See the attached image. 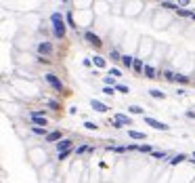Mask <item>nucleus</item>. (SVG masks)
Segmentation results:
<instances>
[{
  "mask_svg": "<svg viewBox=\"0 0 195 183\" xmlns=\"http://www.w3.org/2000/svg\"><path fill=\"white\" fill-rule=\"evenodd\" d=\"M52 23H55V34L61 38V36L65 34V23H63V17H61L59 13H55V15H52Z\"/></svg>",
  "mask_w": 195,
  "mask_h": 183,
  "instance_id": "nucleus-1",
  "label": "nucleus"
},
{
  "mask_svg": "<svg viewBox=\"0 0 195 183\" xmlns=\"http://www.w3.org/2000/svg\"><path fill=\"white\" fill-rule=\"evenodd\" d=\"M122 124H128V126H130V118H128V116H124V114H118V116L113 118V122H111V126H115V129H120Z\"/></svg>",
  "mask_w": 195,
  "mask_h": 183,
  "instance_id": "nucleus-2",
  "label": "nucleus"
},
{
  "mask_svg": "<svg viewBox=\"0 0 195 183\" xmlns=\"http://www.w3.org/2000/svg\"><path fill=\"white\" fill-rule=\"evenodd\" d=\"M145 122L149 126L157 129V131H168V124H164V122H159V120H155V118H145Z\"/></svg>",
  "mask_w": 195,
  "mask_h": 183,
  "instance_id": "nucleus-3",
  "label": "nucleus"
},
{
  "mask_svg": "<svg viewBox=\"0 0 195 183\" xmlns=\"http://www.w3.org/2000/svg\"><path fill=\"white\" fill-rule=\"evenodd\" d=\"M30 116H32V122H34V124H38V126H46V118H44L40 112H32Z\"/></svg>",
  "mask_w": 195,
  "mask_h": 183,
  "instance_id": "nucleus-4",
  "label": "nucleus"
},
{
  "mask_svg": "<svg viewBox=\"0 0 195 183\" xmlns=\"http://www.w3.org/2000/svg\"><path fill=\"white\" fill-rule=\"evenodd\" d=\"M46 82H49V84L52 87V89H57V91H61V89H63L61 80H59V78L55 76V74H49V76H46Z\"/></svg>",
  "mask_w": 195,
  "mask_h": 183,
  "instance_id": "nucleus-5",
  "label": "nucleus"
},
{
  "mask_svg": "<svg viewBox=\"0 0 195 183\" xmlns=\"http://www.w3.org/2000/svg\"><path fill=\"white\" fill-rule=\"evenodd\" d=\"M69 147H71V141H69V139H61V141L57 143V149H59V154H63V152H69Z\"/></svg>",
  "mask_w": 195,
  "mask_h": 183,
  "instance_id": "nucleus-6",
  "label": "nucleus"
},
{
  "mask_svg": "<svg viewBox=\"0 0 195 183\" xmlns=\"http://www.w3.org/2000/svg\"><path fill=\"white\" fill-rule=\"evenodd\" d=\"M90 105H93V109H97V112H107V109H109L105 103H101V101H97V99H93Z\"/></svg>",
  "mask_w": 195,
  "mask_h": 183,
  "instance_id": "nucleus-7",
  "label": "nucleus"
},
{
  "mask_svg": "<svg viewBox=\"0 0 195 183\" xmlns=\"http://www.w3.org/2000/svg\"><path fill=\"white\" fill-rule=\"evenodd\" d=\"M84 36H86V40H88V42H93V44H95V46H99V44H101V40H99V36H95L93 32H86Z\"/></svg>",
  "mask_w": 195,
  "mask_h": 183,
  "instance_id": "nucleus-8",
  "label": "nucleus"
},
{
  "mask_svg": "<svg viewBox=\"0 0 195 183\" xmlns=\"http://www.w3.org/2000/svg\"><path fill=\"white\" fill-rule=\"evenodd\" d=\"M38 51H40V53H42V55H49L50 51H52V46H50L49 42H42V44L38 46Z\"/></svg>",
  "mask_w": 195,
  "mask_h": 183,
  "instance_id": "nucleus-9",
  "label": "nucleus"
},
{
  "mask_svg": "<svg viewBox=\"0 0 195 183\" xmlns=\"http://www.w3.org/2000/svg\"><path fill=\"white\" fill-rule=\"evenodd\" d=\"M59 139H61V133H59V131H52V133L46 135V141H59Z\"/></svg>",
  "mask_w": 195,
  "mask_h": 183,
  "instance_id": "nucleus-10",
  "label": "nucleus"
},
{
  "mask_svg": "<svg viewBox=\"0 0 195 183\" xmlns=\"http://www.w3.org/2000/svg\"><path fill=\"white\" fill-rule=\"evenodd\" d=\"M143 72H145L147 78H157V76H155V70H153L151 65H145V70H143Z\"/></svg>",
  "mask_w": 195,
  "mask_h": 183,
  "instance_id": "nucleus-11",
  "label": "nucleus"
},
{
  "mask_svg": "<svg viewBox=\"0 0 195 183\" xmlns=\"http://www.w3.org/2000/svg\"><path fill=\"white\" fill-rule=\"evenodd\" d=\"M122 63H124V65H126V67H132V65H134V59H132V57H128V55H126V57H122Z\"/></svg>",
  "mask_w": 195,
  "mask_h": 183,
  "instance_id": "nucleus-12",
  "label": "nucleus"
},
{
  "mask_svg": "<svg viewBox=\"0 0 195 183\" xmlns=\"http://www.w3.org/2000/svg\"><path fill=\"white\" fill-rule=\"evenodd\" d=\"M132 70L134 72H143L145 67H143V63H141V59H134V65H132Z\"/></svg>",
  "mask_w": 195,
  "mask_h": 183,
  "instance_id": "nucleus-13",
  "label": "nucleus"
},
{
  "mask_svg": "<svg viewBox=\"0 0 195 183\" xmlns=\"http://www.w3.org/2000/svg\"><path fill=\"white\" fill-rule=\"evenodd\" d=\"M176 13H178V15H185V17H193V19H195V13H191V11H187V8H178Z\"/></svg>",
  "mask_w": 195,
  "mask_h": 183,
  "instance_id": "nucleus-14",
  "label": "nucleus"
},
{
  "mask_svg": "<svg viewBox=\"0 0 195 183\" xmlns=\"http://www.w3.org/2000/svg\"><path fill=\"white\" fill-rule=\"evenodd\" d=\"M128 135H130L132 139H145V135H143V133H139V131H128Z\"/></svg>",
  "mask_w": 195,
  "mask_h": 183,
  "instance_id": "nucleus-15",
  "label": "nucleus"
},
{
  "mask_svg": "<svg viewBox=\"0 0 195 183\" xmlns=\"http://www.w3.org/2000/svg\"><path fill=\"white\" fill-rule=\"evenodd\" d=\"M162 6H164V8H174V11H178V4H172V2H162Z\"/></svg>",
  "mask_w": 195,
  "mask_h": 183,
  "instance_id": "nucleus-16",
  "label": "nucleus"
},
{
  "mask_svg": "<svg viewBox=\"0 0 195 183\" xmlns=\"http://www.w3.org/2000/svg\"><path fill=\"white\" fill-rule=\"evenodd\" d=\"M115 89H118L120 93H130V89H128L126 84H115Z\"/></svg>",
  "mask_w": 195,
  "mask_h": 183,
  "instance_id": "nucleus-17",
  "label": "nucleus"
},
{
  "mask_svg": "<svg viewBox=\"0 0 195 183\" xmlns=\"http://www.w3.org/2000/svg\"><path fill=\"white\" fill-rule=\"evenodd\" d=\"M128 109H130L132 114H141V112H143V107H139V105H130Z\"/></svg>",
  "mask_w": 195,
  "mask_h": 183,
  "instance_id": "nucleus-18",
  "label": "nucleus"
},
{
  "mask_svg": "<svg viewBox=\"0 0 195 183\" xmlns=\"http://www.w3.org/2000/svg\"><path fill=\"white\" fill-rule=\"evenodd\" d=\"M181 160H185V154H178V156H174V158H172V164H178Z\"/></svg>",
  "mask_w": 195,
  "mask_h": 183,
  "instance_id": "nucleus-19",
  "label": "nucleus"
},
{
  "mask_svg": "<svg viewBox=\"0 0 195 183\" xmlns=\"http://www.w3.org/2000/svg\"><path fill=\"white\" fill-rule=\"evenodd\" d=\"M95 63H97L99 67H105V59L103 57H95Z\"/></svg>",
  "mask_w": 195,
  "mask_h": 183,
  "instance_id": "nucleus-20",
  "label": "nucleus"
},
{
  "mask_svg": "<svg viewBox=\"0 0 195 183\" xmlns=\"http://www.w3.org/2000/svg\"><path fill=\"white\" fill-rule=\"evenodd\" d=\"M137 149H141V152H151V154H153V149H151V145H139Z\"/></svg>",
  "mask_w": 195,
  "mask_h": 183,
  "instance_id": "nucleus-21",
  "label": "nucleus"
},
{
  "mask_svg": "<svg viewBox=\"0 0 195 183\" xmlns=\"http://www.w3.org/2000/svg\"><path fill=\"white\" fill-rule=\"evenodd\" d=\"M149 93H151L153 97H164V93H162V91H157V89H151Z\"/></svg>",
  "mask_w": 195,
  "mask_h": 183,
  "instance_id": "nucleus-22",
  "label": "nucleus"
},
{
  "mask_svg": "<svg viewBox=\"0 0 195 183\" xmlns=\"http://www.w3.org/2000/svg\"><path fill=\"white\" fill-rule=\"evenodd\" d=\"M84 126H86L88 131H95V129H97V124H95V122H84Z\"/></svg>",
  "mask_w": 195,
  "mask_h": 183,
  "instance_id": "nucleus-23",
  "label": "nucleus"
},
{
  "mask_svg": "<svg viewBox=\"0 0 195 183\" xmlns=\"http://www.w3.org/2000/svg\"><path fill=\"white\" fill-rule=\"evenodd\" d=\"M164 78H166V80H174L176 76H174V74H170V72H166V74H164Z\"/></svg>",
  "mask_w": 195,
  "mask_h": 183,
  "instance_id": "nucleus-24",
  "label": "nucleus"
},
{
  "mask_svg": "<svg viewBox=\"0 0 195 183\" xmlns=\"http://www.w3.org/2000/svg\"><path fill=\"white\" fill-rule=\"evenodd\" d=\"M67 23L74 25V17H71V13H67ZM74 28H76V25H74Z\"/></svg>",
  "mask_w": 195,
  "mask_h": 183,
  "instance_id": "nucleus-25",
  "label": "nucleus"
},
{
  "mask_svg": "<svg viewBox=\"0 0 195 183\" xmlns=\"http://www.w3.org/2000/svg\"><path fill=\"white\" fill-rule=\"evenodd\" d=\"M111 59H122V57H120V53H118V51H111Z\"/></svg>",
  "mask_w": 195,
  "mask_h": 183,
  "instance_id": "nucleus-26",
  "label": "nucleus"
},
{
  "mask_svg": "<svg viewBox=\"0 0 195 183\" xmlns=\"http://www.w3.org/2000/svg\"><path fill=\"white\" fill-rule=\"evenodd\" d=\"M34 133H38V135H44V129H40V126H34Z\"/></svg>",
  "mask_w": 195,
  "mask_h": 183,
  "instance_id": "nucleus-27",
  "label": "nucleus"
},
{
  "mask_svg": "<svg viewBox=\"0 0 195 183\" xmlns=\"http://www.w3.org/2000/svg\"><path fill=\"white\" fill-rule=\"evenodd\" d=\"M153 156H155V158H166V154H164V152H153Z\"/></svg>",
  "mask_w": 195,
  "mask_h": 183,
  "instance_id": "nucleus-28",
  "label": "nucleus"
},
{
  "mask_svg": "<svg viewBox=\"0 0 195 183\" xmlns=\"http://www.w3.org/2000/svg\"><path fill=\"white\" fill-rule=\"evenodd\" d=\"M103 93H105V95H111V93H113V87H105V91Z\"/></svg>",
  "mask_w": 195,
  "mask_h": 183,
  "instance_id": "nucleus-29",
  "label": "nucleus"
},
{
  "mask_svg": "<svg viewBox=\"0 0 195 183\" xmlns=\"http://www.w3.org/2000/svg\"><path fill=\"white\" fill-rule=\"evenodd\" d=\"M176 80H178V82H187L189 78H187V76H176Z\"/></svg>",
  "mask_w": 195,
  "mask_h": 183,
  "instance_id": "nucleus-30",
  "label": "nucleus"
},
{
  "mask_svg": "<svg viewBox=\"0 0 195 183\" xmlns=\"http://www.w3.org/2000/svg\"><path fill=\"white\" fill-rule=\"evenodd\" d=\"M193 160H195V154H193Z\"/></svg>",
  "mask_w": 195,
  "mask_h": 183,
  "instance_id": "nucleus-31",
  "label": "nucleus"
}]
</instances>
